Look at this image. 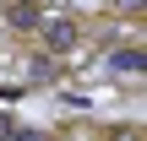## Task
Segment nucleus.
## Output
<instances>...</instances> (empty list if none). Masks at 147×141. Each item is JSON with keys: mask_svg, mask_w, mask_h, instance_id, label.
Listing matches in <instances>:
<instances>
[{"mask_svg": "<svg viewBox=\"0 0 147 141\" xmlns=\"http://www.w3.org/2000/svg\"><path fill=\"white\" fill-rule=\"evenodd\" d=\"M38 27H44V49H49V54H71V49H76V22H65V16H38Z\"/></svg>", "mask_w": 147, "mask_h": 141, "instance_id": "f257e3e1", "label": "nucleus"}, {"mask_svg": "<svg viewBox=\"0 0 147 141\" xmlns=\"http://www.w3.org/2000/svg\"><path fill=\"white\" fill-rule=\"evenodd\" d=\"M104 71L109 76H136L142 71V49H109L104 54Z\"/></svg>", "mask_w": 147, "mask_h": 141, "instance_id": "f03ea898", "label": "nucleus"}, {"mask_svg": "<svg viewBox=\"0 0 147 141\" xmlns=\"http://www.w3.org/2000/svg\"><path fill=\"white\" fill-rule=\"evenodd\" d=\"M5 16H11L16 27H38V11H33V0H5Z\"/></svg>", "mask_w": 147, "mask_h": 141, "instance_id": "7ed1b4c3", "label": "nucleus"}, {"mask_svg": "<svg viewBox=\"0 0 147 141\" xmlns=\"http://www.w3.org/2000/svg\"><path fill=\"white\" fill-rule=\"evenodd\" d=\"M115 5H131V11H136V5H142V0H115Z\"/></svg>", "mask_w": 147, "mask_h": 141, "instance_id": "20e7f679", "label": "nucleus"}]
</instances>
